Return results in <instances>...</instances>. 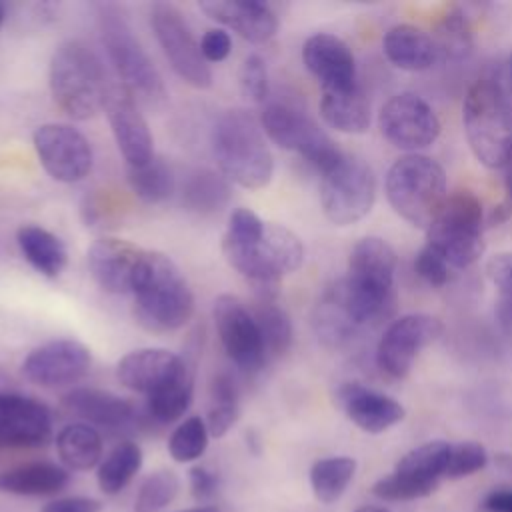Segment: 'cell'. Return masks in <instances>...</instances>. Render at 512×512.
Returning <instances> with one entry per match:
<instances>
[{
  "label": "cell",
  "instance_id": "16",
  "mask_svg": "<svg viewBox=\"0 0 512 512\" xmlns=\"http://www.w3.org/2000/svg\"><path fill=\"white\" fill-rule=\"evenodd\" d=\"M90 364V350L82 342L60 338L34 348L22 362V374L42 388H60L82 380Z\"/></svg>",
  "mask_w": 512,
  "mask_h": 512
},
{
  "label": "cell",
  "instance_id": "49",
  "mask_svg": "<svg viewBox=\"0 0 512 512\" xmlns=\"http://www.w3.org/2000/svg\"><path fill=\"white\" fill-rule=\"evenodd\" d=\"M102 502L92 496H62L46 502L40 512H100Z\"/></svg>",
  "mask_w": 512,
  "mask_h": 512
},
{
  "label": "cell",
  "instance_id": "11",
  "mask_svg": "<svg viewBox=\"0 0 512 512\" xmlns=\"http://www.w3.org/2000/svg\"><path fill=\"white\" fill-rule=\"evenodd\" d=\"M150 24L172 70L192 88H208L212 72L182 12L170 2H156L150 10Z\"/></svg>",
  "mask_w": 512,
  "mask_h": 512
},
{
  "label": "cell",
  "instance_id": "43",
  "mask_svg": "<svg viewBox=\"0 0 512 512\" xmlns=\"http://www.w3.org/2000/svg\"><path fill=\"white\" fill-rule=\"evenodd\" d=\"M436 486L426 484L422 480H416L408 474H402L398 470H392L388 476H382L380 480L374 482L372 494L378 496L380 500L388 502H400V500H416L432 494Z\"/></svg>",
  "mask_w": 512,
  "mask_h": 512
},
{
  "label": "cell",
  "instance_id": "14",
  "mask_svg": "<svg viewBox=\"0 0 512 512\" xmlns=\"http://www.w3.org/2000/svg\"><path fill=\"white\" fill-rule=\"evenodd\" d=\"M34 150L44 170L58 182L84 180L92 170L88 138L68 124H42L34 132Z\"/></svg>",
  "mask_w": 512,
  "mask_h": 512
},
{
  "label": "cell",
  "instance_id": "51",
  "mask_svg": "<svg viewBox=\"0 0 512 512\" xmlns=\"http://www.w3.org/2000/svg\"><path fill=\"white\" fill-rule=\"evenodd\" d=\"M494 464L498 470H502L504 474L512 476V452H498L494 456Z\"/></svg>",
  "mask_w": 512,
  "mask_h": 512
},
{
  "label": "cell",
  "instance_id": "52",
  "mask_svg": "<svg viewBox=\"0 0 512 512\" xmlns=\"http://www.w3.org/2000/svg\"><path fill=\"white\" fill-rule=\"evenodd\" d=\"M504 186H506V200L512 202V150L504 162Z\"/></svg>",
  "mask_w": 512,
  "mask_h": 512
},
{
  "label": "cell",
  "instance_id": "10",
  "mask_svg": "<svg viewBox=\"0 0 512 512\" xmlns=\"http://www.w3.org/2000/svg\"><path fill=\"white\" fill-rule=\"evenodd\" d=\"M376 178L372 168L354 156H342L320 180L324 216L336 226L362 220L374 206Z\"/></svg>",
  "mask_w": 512,
  "mask_h": 512
},
{
  "label": "cell",
  "instance_id": "54",
  "mask_svg": "<svg viewBox=\"0 0 512 512\" xmlns=\"http://www.w3.org/2000/svg\"><path fill=\"white\" fill-rule=\"evenodd\" d=\"M354 512H390V510L384 508V506H362V508H358Z\"/></svg>",
  "mask_w": 512,
  "mask_h": 512
},
{
  "label": "cell",
  "instance_id": "39",
  "mask_svg": "<svg viewBox=\"0 0 512 512\" xmlns=\"http://www.w3.org/2000/svg\"><path fill=\"white\" fill-rule=\"evenodd\" d=\"M178 492V474L170 468H160L142 480L134 498V512H160L176 500Z\"/></svg>",
  "mask_w": 512,
  "mask_h": 512
},
{
  "label": "cell",
  "instance_id": "42",
  "mask_svg": "<svg viewBox=\"0 0 512 512\" xmlns=\"http://www.w3.org/2000/svg\"><path fill=\"white\" fill-rule=\"evenodd\" d=\"M486 272L500 292L496 316L504 330L512 332V252H502L490 258Z\"/></svg>",
  "mask_w": 512,
  "mask_h": 512
},
{
  "label": "cell",
  "instance_id": "1",
  "mask_svg": "<svg viewBox=\"0 0 512 512\" xmlns=\"http://www.w3.org/2000/svg\"><path fill=\"white\" fill-rule=\"evenodd\" d=\"M396 262L394 248L382 238L368 236L354 244L348 274L336 288L356 330L378 326L394 312Z\"/></svg>",
  "mask_w": 512,
  "mask_h": 512
},
{
  "label": "cell",
  "instance_id": "33",
  "mask_svg": "<svg viewBox=\"0 0 512 512\" xmlns=\"http://www.w3.org/2000/svg\"><path fill=\"white\" fill-rule=\"evenodd\" d=\"M252 316L258 326V334L262 340L264 356L268 360H276L284 356L292 346V322L290 316L276 302H256Z\"/></svg>",
  "mask_w": 512,
  "mask_h": 512
},
{
  "label": "cell",
  "instance_id": "9",
  "mask_svg": "<svg viewBox=\"0 0 512 512\" xmlns=\"http://www.w3.org/2000/svg\"><path fill=\"white\" fill-rule=\"evenodd\" d=\"M260 126L274 144L298 152L320 174L330 170L344 156L332 138L306 112L290 104H268L262 110Z\"/></svg>",
  "mask_w": 512,
  "mask_h": 512
},
{
  "label": "cell",
  "instance_id": "7",
  "mask_svg": "<svg viewBox=\"0 0 512 512\" xmlns=\"http://www.w3.org/2000/svg\"><path fill=\"white\" fill-rule=\"evenodd\" d=\"M446 196L444 168L424 154L398 158L386 174V198L412 226L428 230Z\"/></svg>",
  "mask_w": 512,
  "mask_h": 512
},
{
  "label": "cell",
  "instance_id": "55",
  "mask_svg": "<svg viewBox=\"0 0 512 512\" xmlns=\"http://www.w3.org/2000/svg\"><path fill=\"white\" fill-rule=\"evenodd\" d=\"M508 80H510V94H512V58H510V74H508Z\"/></svg>",
  "mask_w": 512,
  "mask_h": 512
},
{
  "label": "cell",
  "instance_id": "15",
  "mask_svg": "<svg viewBox=\"0 0 512 512\" xmlns=\"http://www.w3.org/2000/svg\"><path fill=\"white\" fill-rule=\"evenodd\" d=\"M214 326L228 358L244 372H258L266 364L256 320L244 302L232 294L214 300Z\"/></svg>",
  "mask_w": 512,
  "mask_h": 512
},
{
  "label": "cell",
  "instance_id": "32",
  "mask_svg": "<svg viewBox=\"0 0 512 512\" xmlns=\"http://www.w3.org/2000/svg\"><path fill=\"white\" fill-rule=\"evenodd\" d=\"M258 248L266 266L278 276L298 270L304 262V246L300 238L282 224H264Z\"/></svg>",
  "mask_w": 512,
  "mask_h": 512
},
{
  "label": "cell",
  "instance_id": "20",
  "mask_svg": "<svg viewBox=\"0 0 512 512\" xmlns=\"http://www.w3.org/2000/svg\"><path fill=\"white\" fill-rule=\"evenodd\" d=\"M192 366L178 354L164 348H140L128 352L116 366L120 384L140 394H154L162 386L190 372Z\"/></svg>",
  "mask_w": 512,
  "mask_h": 512
},
{
  "label": "cell",
  "instance_id": "27",
  "mask_svg": "<svg viewBox=\"0 0 512 512\" xmlns=\"http://www.w3.org/2000/svg\"><path fill=\"white\" fill-rule=\"evenodd\" d=\"M320 114L328 126L346 134H362L370 126V102L358 84L322 90Z\"/></svg>",
  "mask_w": 512,
  "mask_h": 512
},
{
  "label": "cell",
  "instance_id": "53",
  "mask_svg": "<svg viewBox=\"0 0 512 512\" xmlns=\"http://www.w3.org/2000/svg\"><path fill=\"white\" fill-rule=\"evenodd\" d=\"M178 512H220V510L214 504H198L194 508H186V510H178Z\"/></svg>",
  "mask_w": 512,
  "mask_h": 512
},
{
  "label": "cell",
  "instance_id": "31",
  "mask_svg": "<svg viewBox=\"0 0 512 512\" xmlns=\"http://www.w3.org/2000/svg\"><path fill=\"white\" fill-rule=\"evenodd\" d=\"M142 462L144 454L136 442H120L96 468L98 488L108 496L120 494L140 472Z\"/></svg>",
  "mask_w": 512,
  "mask_h": 512
},
{
  "label": "cell",
  "instance_id": "35",
  "mask_svg": "<svg viewBox=\"0 0 512 512\" xmlns=\"http://www.w3.org/2000/svg\"><path fill=\"white\" fill-rule=\"evenodd\" d=\"M240 402L238 386L228 372H220L210 384V406L206 416V426L210 436L222 438L238 420Z\"/></svg>",
  "mask_w": 512,
  "mask_h": 512
},
{
  "label": "cell",
  "instance_id": "8",
  "mask_svg": "<svg viewBox=\"0 0 512 512\" xmlns=\"http://www.w3.org/2000/svg\"><path fill=\"white\" fill-rule=\"evenodd\" d=\"M482 224L484 212L480 200L468 190L452 192L426 230V244L432 246L452 270L468 268L484 252Z\"/></svg>",
  "mask_w": 512,
  "mask_h": 512
},
{
  "label": "cell",
  "instance_id": "28",
  "mask_svg": "<svg viewBox=\"0 0 512 512\" xmlns=\"http://www.w3.org/2000/svg\"><path fill=\"white\" fill-rule=\"evenodd\" d=\"M56 452L66 470L86 472L98 468L102 462V436L86 422L68 424L56 436Z\"/></svg>",
  "mask_w": 512,
  "mask_h": 512
},
{
  "label": "cell",
  "instance_id": "21",
  "mask_svg": "<svg viewBox=\"0 0 512 512\" xmlns=\"http://www.w3.org/2000/svg\"><path fill=\"white\" fill-rule=\"evenodd\" d=\"M302 60L322 90H340L358 84L356 62L348 44L334 34H314L302 46Z\"/></svg>",
  "mask_w": 512,
  "mask_h": 512
},
{
  "label": "cell",
  "instance_id": "44",
  "mask_svg": "<svg viewBox=\"0 0 512 512\" xmlns=\"http://www.w3.org/2000/svg\"><path fill=\"white\" fill-rule=\"evenodd\" d=\"M488 464V452L480 442H458L450 444L444 478L456 480L480 472Z\"/></svg>",
  "mask_w": 512,
  "mask_h": 512
},
{
  "label": "cell",
  "instance_id": "23",
  "mask_svg": "<svg viewBox=\"0 0 512 512\" xmlns=\"http://www.w3.org/2000/svg\"><path fill=\"white\" fill-rule=\"evenodd\" d=\"M198 6L208 18L232 28L248 42H266L278 30L276 14L258 0H204Z\"/></svg>",
  "mask_w": 512,
  "mask_h": 512
},
{
  "label": "cell",
  "instance_id": "45",
  "mask_svg": "<svg viewBox=\"0 0 512 512\" xmlns=\"http://www.w3.org/2000/svg\"><path fill=\"white\" fill-rule=\"evenodd\" d=\"M240 90L252 102H264L268 96V70L258 54H250L240 66Z\"/></svg>",
  "mask_w": 512,
  "mask_h": 512
},
{
  "label": "cell",
  "instance_id": "40",
  "mask_svg": "<svg viewBox=\"0 0 512 512\" xmlns=\"http://www.w3.org/2000/svg\"><path fill=\"white\" fill-rule=\"evenodd\" d=\"M208 426L200 416H190L180 422L168 438V452L172 460L188 464L198 460L208 448Z\"/></svg>",
  "mask_w": 512,
  "mask_h": 512
},
{
  "label": "cell",
  "instance_id": "36",
  "mask_svg": "<svg viewBox=\"0 0 512 512\" xmlns=\"http://www.w3.org/2000/svg\"><path fill=\"white\" fill-rule=\"evenodd\" d=\"M126 178L132 192L146 204L164 202L172 196L176 186L170 166L156 156L146 164L126 166Z\"/></svg>",
  "mask_w": 512,
  "mask_h": 512
},
{
  "label": "cell",
  "instance_id": "41",
  "mask_svg": "<svg viewBox=\"0 0 512 512\" xmlns=\"http://www.w3.org/2000/svg\"><path fill=\"white\" fill-rule=\"evenodd\" d=\"M436 48L438 54L450 56V58H462L470 46H472V34L468 20L460 10H452L444 16V20L438 26L436 34Z\"/></svg>",
  "mask_w": 512,
  "mask_h": 512
},
{
  "label": "cell",
  "instance_id": "6",
  "mask_svg": "<svg viewBox=\"0 0 512 512\" xmlns=\"http://www.w3.org/2000/svg\"><path fill=\"white\" fill-rule=\"evenodd\" d=\"M462 122L476 160L486 168H502L512 150V108L498 82L478 78L468 88Z\"/></svg>",
  "mask_w": 512,
  "mask_h": 512
},
{
  "label": "cell",
  "instance_id": "50",
  "mask_svg": "<svg viewBox=\"0 0 512 512\" xmlns=\"http://www.w3.org/2000/svg\"><path fill=\"white\" fill-rule=\"evenodd\" d=\"M482 504L488 512H512V490H494Z\"/></svg>",
  "mask_w": 512,
  "mask_h": 512
},
{
  "label": "cell",
  "instance_id": "24",
  "mask_svg": "<svg viewBox=\"0 0 512 512\" xmlns=\"http://www.w3.org/2000/svg\"><path fill=\"white\" fill-rule=\"evenodd\" d=\"M62 404L68 412L76 414L90 426H98L110 432L128 430L136 420L134 406L108 390L98 388H74L64 394Z\"/></svg>",
  "mask_w": 512,
  "mask_h": 512
},
{
  "label": "cell",
  "instance_id": "37",
  "mask_svg": "<svg viewBox=\"0 0 512 512\" xmlns=\"http://www.w3.org/2000/svg\"><path fill=\"white\" fill-rule=\"evenodd\" d=\"M448 450H450V442H444V440H432V442L420 444L418 448H412L410 452H406L398 460L394 470L438 488L446 472Z\"/></svg>",
  "mask_w": 512,
  "mask_h": 512
},
{
  "label": "cell",
  "instance_id": "22",
  "mask_svg": "<svg viewBox=\"0 0 512 512\" xmlns=\"http://www.w3.org/2000/svg\"><path fill=\"white\" fill-rule=\"evenodd\" d=\"M336 402L342 412L364 432L380 434L404 418V406L392 396L366 388L358 382H346L336 390Z\"/></svg>",
  "mask_w": 512,
  "mask_h": 512
},
{
  "label": "cell",
  "instance_id": "3",
  "mask_svg": "<svg viewBox=\"0 0 512 512\" xmlns=\"http://www.w3.org/2000/svg\"><path fill=\"white\" fill-rule=\"evenodd\" d=\"M212 150L222 176L238 186L258 190L272 180L274 160L262 126L250 112H224L212 130Z\"/></svg>",
  "mask_w": 512,
  "mask_h": 512
},
{
  "label": "cell",
  "instance_id": "29",
  "mask_svg": "<svg viewBox=\"0 0 512 512\" xmlns=\"http://www.w3.org/2000/svg\"><path fill=\"white\" fill-rule=\"evenodd\" d=\"M16 242L22 256L40 274L48 278H56L64 270L68 260L66 246L56 234L48 232L46 228H40L34 224L22 226L16 232Z\"/></svg>",
  "mask_w": 512,
  "mask_h": 512
},
{
  "label": "cell",
  "instance_id": "46",
  "mask_svg": "<svg viewBox=\"0 0 512 512\" xmlns=\"http://www.w3.org/2000/svg\"><path fill=\"white\" fill-rule=\"evenodd\" d=\"M414 270L430 286H444L450 280V270L452 268L432 246L424 244L422 250L416 254Z\"/></svg>",
  "mask_w": 512,
  "mask_h": 512
},
{
  "label": "cell",
  "instance_id": "34",
  "mask_svg": "<svg viewBox=\"0 0 512 512\" xmlns=\"http://www.w3.org/2000/svg\"><path fill=\"white\" fill-rule=\"evenodd\" d=\"M354 472L356 460L350 456L320 458L310 468V488L320 502L332 504L346 492Z\"/></svg>",
  "mask_w": 512,
  "mask_h": 512
},
{
  "label": "cell",
  "instance_id": "48",
  "mask_svg": "<svg viewBox=\"0 0 512 512\" xmlns=\"http://www.w3.org/2000/svg\"><path fill=\"white\" fill-rule=\"evenodd\" d=\"M200 50L206 62H222L232 50L230 34L220 28L206 30V34L200 40Z\"/></svg>",
  "mask_w": 512,
  "mask_h": 512
},
{
  "label": "cell",
  "instance_id": "38",
  "mask_svg": "<svg viewBox=\"0 0 512 512\" xmlns=\"http://www.w3.org/2000/svg\"><path fill=\"white\" fill-rule=\"evenodd\" d=\"M194 396V372H186L170 384L162 386L148 398V416L160 424H172L180 420L192 404Z\"/></svg>",
  "mask_w": 512,
  "mask_h": 512
},
{
  "label": "cell",
  "instance_id": "30",
  "mask_svg": "<svg viewBox=\"0 0 512 512\" xmlns=\"http://www.w3.org/2000/svg\"><path fill=\"white\" fill-rule=\"evenodd\" d=\"M182 204L200 216L220 212L230 200V184L228 178L208 170L198 168L192 170L182 182Z\"/></svg>",
  "mask_w": 512,
  "mask_h": 512
},
{
  "label": "cell",
  "instance_id": "19",
  "mask_svg": "<svg viewBox=\"0 0 512 512\" xmlns=\"http://www.w3.org/2000/svg\"><path fill=\"white\" fill-rule=\"evenodd\" d=\"M146 250L120 238L96 240L88 250V270L94 282L108 294H128Z\"/></svg>",
  "mask_w": 512,
  "mask_h": 512
},
{
  "label": "cell",
  "instance_id": "18",
  "mask_svg": "<svg viewBox=\"0 0 512 512\" xmlns=\"http://www.w3.org/2000/svg\"><path fill=\"white\" fill-rule=\"evenodd\" d=\"M116 146L128 166H140L154 158L152 134L136 100L122 88H110L104 104Z\"/></svg>",
  "mask_w": 512,
  "mask_h": 512
},
{
  "label": "cell",
  "instance_id": "47",
  "mask_svg": "<svg viewBox=\"0 0 512 512\" xmlns=\"http://www.w3.org/2000/svg\"><path fill=\"white\" fill-rule=\"evenodd\" d=\"M188 484H190V492L194 496V500L198 504H208L220 486L218 474L212 472L206 466H192L188 472Z\"/></svg>",
  "mask_w": 512,
  "mask_h": 512
},
{
  "label": "cell",
  "instance_id": "17",
  "mask_svg": "<svg viewBox=\"0 0 512 512\" xmlns=\"http://www.w3.org/2000/svg\"><path fill=\"white\" fill-rule=\"evenodd\" d=\"M52 436L46 404L22 394H0V448H36Z\"/></svg>",
  "mask_w": 512,
  "mask_h": 512
},
{
  "label": "cell",
  "instance_id": "4",
  "mask_svg": "<svg viewBox=\"0 0 512 512\" xmlns=\"http://www.w3.org/2000/svg\"><path fill=\"white\" fill-rule=\"evenodd\" d=\"M48 82L54 102L76 120L96 116L112 88L100 58L78 40L62 42L54 50Z\"/></svg>",
  "mask_w": 512,
  "mask_h": 512
},
{
  "label": "cell",
  "instance_id": "12",
  "mask_svg": "<svg viewBox=\"0 0 512 512\" xmlns=\"http://www.w3.org/2000/svg\"><path fill=\"white\" fill-rule=\"evenodd\" d=\"M382 136L400 150H422L440 136V120L432 106L410 92L392 96L378 114Z\"/></svg>",
  "mask_w": 512,
  "mask_h": 512
},
{
  "label": "cell",
  "instance_id": "56",
  "mask_svg": "<svg viewBox=\"0 0 512 512\" xmlns=\"http://www.w3.org/2000/svg\"><path fill=\"white\" fill-rule=\"evenodd\" d=\"M2 22H4V10H2V6H0V26H2Z\"/></svg>",
  "mask_w": 512,
  "mask_h": 512
},
{
  "label": "cell",
  "instance_id": "5",
  "mask_svg": "<svg viewBox=\"0 0 512 512\" xmlns=\"http://www.w3.org/2000/svg\"><path fill=\"white\" fill-rule=\"evenodd\" d=\"M98 26L104 50L116 68L122 88L146 106H158L166 98V88L158 68L140 44L138 36L116 4H98Z\"/></svg>",
  "mask_w": 512,
  "mask_h": 512
},
{
  "label": "cell",
  "instance_id": "25",
  "mask_svg": "<svg viewBox=\"0 0 512 512\" xmlns=\"http://www.w3.org/2000/svg\"><path fill=\"white\" fill-rule=\"evenodd\" d=\"M382 50L396 68L410 72L430 68L440 56L434 38L412 24H396L388 28L382 38Z\"/></svg>",
  "mask_w": 512,
  "mask_h": 512
},
{
  "label": "cell",
  "instance_id": "13",
  "mask_svg": "<svg viewBox=\"0 0 512 512\" xmlns=\"http://www.w3.org/2000/svg\"><path fill=\"white\" fill-rule=\"evenodd\" d=\"M442 334V322L430 314H404L384 330L376 346V364L390 378H404L422 348Z\"/></svg>",
  "mask_w": 512,
  "mask_h": 512
},
{
  "label": "cell",
  "instance_id": "2",
  "mask_svg": "<svg viewBox=\"0 0 512 512\" xmlns=\"http://www.w3.org/2000/svg\"><path fill=\"white\" fill-rule=\"evenodd\" d=\"M132 296L136 322L154 334L182 328L194 312V294L186 278L162 252L146 250Z\"/></svg>",
  "mask_w": 512,
  "mask_h": 512
},
{
  "label": "cell",
  "instance_id": "26",
  "mask_svg": "<svg viewBox=\"0 0 512 512\" xmlns=\"http://www.w3.org/2000/svg\"><path fill=\"white\" fill-rule=\"evenodd\" d=\"M70 472L54 462H26L0 472V492L14 496H50L62 492Z\"/></svg>",
  "mask_w": 512,
  "mask_h": 512
}]
</instances>
